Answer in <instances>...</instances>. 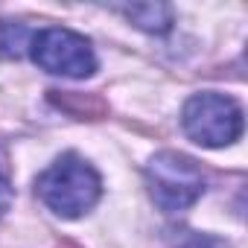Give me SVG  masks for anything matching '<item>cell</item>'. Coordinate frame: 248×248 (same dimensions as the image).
<instances>
[{"instance_id": "6", "label": "cell", "mask_w": 248, "mask_h": 248, "mask_svg": "<svg viewBox=\"0 0 248 248\" xmlns=\"http://www.w3.org/2000/svg\"><path fill=\"white\" fill-rule=\"evenodd\" d=\"M32 35L24 30V27H15L9 21L0 24V53L3 56H21L24 47H30Z\"/></svg>"}, {"instance_id": "2", "label": "cell", "mask_w": 248, "mask_h": 248, "mask_svg": "<svg viewBox=\"0 0 248 248\" xmlns=\"http://www.w3.org/2000/svg\"><path fill=\"white\" fill-rule=\"evenodd\" d=\"M181 126L190 140L207 149H222L239 140L242 135V108L233 96L225 93H196L184 102Z\"/></svg>"}, {"instance_id": "1", "label": "cell", "mask_w": 248, "mask_h": 248, "mask_svg": "<svg viewBox=\"0 0 248 248\" xmlns=\"http://www.w3.org/2000/svg\"><path fill=\"white\" fill-rule=\"evenodd\" d=\"M35 190L41 202L62 219H79L85 216L102 196V178L99 172L79 158L76 152H67L56 158L35 181Z\"/></svg>"}, {"instance_id": "4", "label": "cell", "mask_w": 248, "mask_h": 248, "mask_svg": "<svg viewBox=\"0 0 248 248\" xmlns=\"http://www.w3.org/2000/svg\"><path fill=\"white\" fill-rule=\"evenodd\" d=\"M30 56L41 70L53 76L85 79L96 70V56H93L91 41L64 27L38 30L30 41Z\"/></svg>"}, {"instance_id": "7", "label": "cell", "mask_w": 248, "mask_h": 248, "mask_svg": "<svg viewBox=\"0 0 248 248\" xmlns=\"http://www.w3.org/2000/svg\"><path fill=\"white\" fill-rule=\"evenodd\" d=\"M12 204V178H9V164L6 155L0 152V216H3Z\"/></svg>"}, {"instance_id": "5", "label": "cell", "mask_w": 248, "mask_h": 248, "mask_svg": "<svg viewBox=\"0 0 248 248\" xmlns=\"http://www.w3.org/2000/svg\"><path fill=\"white\" fill-rule=\"evenodd\" d=\"M123 15H126L135 27L146 30V32H167L170 24H172V12H170V6H164V3H138V6H126V9H123Z\"/></svg>"}, {"instance_id": "3", "label": "cell", "mask_w": 248, "mask_h": 248, "mask_svg": "<svg viewBox=\"0 0 248 248\" xmlns=\"http://www.w3.org/2000/svg\"><path fill=\"white\" fill-rule=\"evenodd\" d=\"M146 184L155 204L167 213L193 207L204 193V175L193 158L181 152H158L146 164Z\"/></svg>"}, {"instance_id": "8", "label": "cell", "mask_w": 248, "mask_h": 248, "mask_svg": "<svg viewBox=\"0 0 248 248\" xmlns=\"http://www.w3.org/2000/svg\"><path fill=\"white\" fill-rule=\"evenodd\" d=\"M190 233V231H187ZM184 248H225L222 242H216V239H210V236H199V233H190V245H184Z\"/></svg>"}]
</instances>
